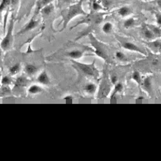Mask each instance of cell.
<instances>
[{
  "instance_id": "6da1fadb",
  "label": "cell",
  "mask_w": 161,
  "mask_h": 161,
  "mask_svg": "<svg viewBox=\"0 0 161 161\" xmlns=\"http://www.w3.org/2000/svg\"><path fill=\"white\" fill-rule=\"evenodd\" d=\"M82 5H83V1L80 0L79 2H77L76 4L72 5L70 7H68V10L62 12V22L64 23V25H63V28L61 30V31L64 30L67 27L68 24L71 22V20L73 19L74 18H75L76 16H79V15L86 16L87 15V13L85 12L84 10H83Z\"/></svg>"
},
{
  "instance_id": "ffe728a7",
  "label": "cell",
  "mask_w": 161,
  "mask_h": 161,
  "mask_svg": "<svg viewBox=\"0 0 161 161\" xmlns=\"http://www.w3.org/2000/svg\"><path fill=\"white\" fill-rule=\"evenodd\" d=\"M11 0H2L0 2V12H2L5 10H8L10 7Z\"/></svg>"
},
{
  "instance_id": "d6986e66",
  "label": "cell",
  "mask_w": 161,
  "mask_h": 161,
  "mask_svg": "<svg viewBox=\"0 0 161 161\" xmlns=\"http://www.w3.org/2000/svg\"><path fill=\"white\" fill-rule=\"evenodd\" d=\"M131 77H132V79H133V81H135L137 84L141 85V83H142V77H141V73H140L138 71H134Z\"/></svg>"
},
{
  "instance_id": "f1b7e54d",
  "label": "cell",
  "mask_w": 161,
  "mask_h": 161,
  "mask_svg": "<svg viewBox=\"0 0 161 161\" xmlns=\"http://www.w3.org/2000/svg\"><path fill=\"white\" fill-rule=\"evenodd\" d=\"M19 0H11V3H10V7L12 9H14L18 5Z\"/></svg>"
},
{
  "instance_id": "d6a6232c",
  "label": "cell",
  "mask_w": 161,
  "mask_h": 161,
  "mask_svg": "<svg viewBox=\"0 0 161 161\" xmlns=\"http://www.w3.org/2000/svg\"><path fill=\"white\" fill-rule=\"evenodd\" d=\"M2 48H1V47H0V58L2 57Z\"/></svg>"
},
{
  "instance_id": "e0dca14e",
  "label": "cell",
  "mask_w": 161,
  "mask_h": 161,
  "mask_svg": "<svg viewBox=\"0 0 161 161\" xmlns=\"http://www.w3.org/2000/svg\"><path fill=\"white\" fill-rule=\"evenodd\" d=\"M24 71L26 74L32 75H34L37 72V68L35 65H32V64H28L25 67Z\"/></svg>"
},
{
  "instance_id": "d4e9b609",
  "label": "cell",
  "mask_w": 161,
  "mask_h": 161,
  "mask_svg": "<svg viewBox=\"0 0 161 161\" xmlns=\"http://www.w3.org/2000/svg\"><path fill=\"white\" fill-rule=\"evenodd\" d=\"M115 87H114V93H113V95H112V98L114 97V95L116 94V93H118V92H121V91H122L123 90V85L122 83H118L117 82L116 84L114 85Z\"/></svg>"
},
{
  "instance_id": "5bb4252c",
  "label": "cell",
  "mask_w": 161,
  "mask_h": 161,
  "mask_svg": "<svg viewBox=\"0 0 161 161\" xmlns=\"http://www.w3.org/2000/svg\"><path fill=\"white\" fill-rule=\"evenodd\" d=\"M114 30V26L113 24L110 22H105L104 24L102 26V30L104 33H106L107 35H109L110 33H112Z\"/></svg>"
},
{
  "instance_id": "4dcf8cb0",
  "label": "cell",
  "mask_w": 161,
  "mask_h": 161,
  "mask_svg": "<svg viewBox=\"0 0 161 161\" xmlns=\"http://www.w3.org/2000/svg\"><path fill=\"white\" fill-rule=\"evenodd\" d=\"M63 99H65L66 101H72L73 100V96L72 95H66L63 98Z\"/></svg>"
},
{
  "instance_id": "277c9868",
  "label": "cell",
  "mask_w": 161,
  "mask_h": 161,
  "mask_svg": "<svg viewBox=\"0 0 161 161\" xmlns=\"http://www.w3.org/2000/svg\"><path fill=\"white\" fill-rule=\"evenodd\" d=\"M90 39H91V43L92 44V46L95 48V54L100 58L103 59L104 61L109 62V56H108V51H107V46L98 41L91 33H90Z\"/></svg>"
},
{
  "instance_id": "7a4b0ae2",
  "label": "cell",
  "mask_w": 161,
  "mask_h": 161,
  "mask_svg": "<svg viewBox=\"0 0 161 161\" xmlns=\"http://www.w3.org/2000/svg\"><path fill=\"white\" fill-rule=\"evenodd\" d=\"M71 61H72V63L75 66L78 68L79 70L81 71L84 74L95 79L97 77H99V72L96 68V67H95V61L92 64H83V63L77 62V61H74V60H71Z\"/></svg>"
},
{
  "instance_id": "7402d4cb",
  "label": "cell",
  "mask_w": 161,
  "mask_h": 161,
  "mask_svg": "<svg viewBox=\"0 0 161 161\" xmlns=\"http://www.w3.org/2000/svg\"><path fill=\"white\" fill-rule=\"evenodd\" d=\"M135 22H136V20L134 19V18H127L126 20L124 22L123 26H124V27H125V29H129V28H131V27H133V26L135 25Z\"/></svg>"
},
{
  "instance_id": "83f0119b",
  "label": "cell",
  "mask_w": 161,
  "mask_h": 161,
  "mask_svg": "<svg viewBox=\"0 0 161 161\" xmlns=\"http://www.w3.org/2000/svg\"><path fill=\"white\" fill-rule=\"evenodd\" d=\"M110 81L111 83H112V84H116V83L118 82V78H117V75H112L110 76Z\"/></svg>"
},
{
  "instance_id": "44dd1931",
  "label": "cell",
  "mask_w": 161,
  "mask_h": 161,
  "mask_svg": "<svg viewBox=\"0 0 161 161\" xmlns=\"http://www.w3.org/2000/svg\"><path fill=\"white\" fill-rule=\"evenodd\" d=\"M115 57L119 61H122V62H125V61H129L128 58H127L126 55L123 52H121V51H117V52H115Z\"/></svg>"
},
{
  "instance_id": "ac0fdd59",
  "label": "cell",
  "mask_w": 161,
  "mask_h": 161,
  "mask_svg": "<svg viewBox=\"0 0 161 161\" xmlns=\"http://www.w3.org/2000/svg\"><path fill=\"white\" fill-rule=\"evenodd\" d=\"M146 44L149 45L150 48H152L154 51H157L158 52H159V50H160V40H153V41H150L149 42H145Z\"/></svg>"
},
{
  "instance_id": "9c48e42d",
  "label": "cell",
  "mask_w": 161,
  "mask_h": 161,
  "mask_svg": "<svg viewBox=\"0 0 161 161\" xmlns=\"http://www.w3.org/2000/svg\"><path fill=\"white\" fill-rule=\"evenodd\" d=\"M54 9H55L54 5H53L52 2H51L49 4L44 6V7L40 10V12L42 14L43 16H49V15H51V14H52Z\"/></svg>"
},
{
  "instance_id": "4fadbf2b",
  "label": "cell",
  "mask_w": 161,
  "mask_h": 161,
  "mask_svg": "<svg viewBox=\"0 0 161 161\" xmlns=\"http://www.w3.org/2000/svg\"><path fill=\"white\" fill-rule=\"evenodd\" d=\"M43 91V88L37 84L31 85L28 89V93L30 95H37Z\"/></svg>"
},
{
  "instance_id": "603a6c76",
  "label": "cell",
  "mask_w": 161,
  "mask_h": 161,
  "mask_svg": "<svg viewBox=\"0 0 161 161\" xmlns=\"http://www.w3.org/2000/svg\"><path fill=\"white\" fill-rule=\"evenodd\" d=\"M21 70V65L19 63L15 64L14 65H13L12 67H10L9 71H10V75H16L17 73H18Z\"/></svg>"
},
{
  "instance_id": "8992f818",
  "label": "cell",
  "mask_w": 161,
  "mask_h": 161,
  "mask_svg": "<svg viewBox=\"0 0 161 161\" xmlns=\"http://www.w3.org/2000/svg\"><path fill=\"white\" fill-rule=\"evenodd\" d=\"M86 50H92V48H89V49H86ZM86 50L77 49V48H75V49H72V50H70L68 51V52H65V56L67 57H68L71 60L75 61V60H79V59H80L81 57H83Z\"/></svg>"
},
{
  "instance_id": "836d02e7",
  "label": "cell",
  "mask_w": 161,
  "mask_h": 161,
  "mask_svg": "<svg viewBox=\"0 0 161 161\" xmlns=\"http://www.w3.org/2000/svg\"><path fill=\"white\" fill-rule=\"evenodd\" d=\"M1 77H2V75H1V73H0V79H1Z\"/></svg>"
},
{
  "instance_id": "2e32d148",
  "label": "cell",
  "mask_w": 161,
  "mask_h": 161,
  "mask_svg": "<svg viewBox=\"0 0 161 161\" xmlns=\"http://www.w3.org/2000/svg\"><path fill=\"white\" fill-rule=\"evenodd\" d=\"M53 0H38L37 2V6H36V14L40 12V10L44 7V6L49 4L51 2H52Z\"/></svg>"
},
{
  "instance_id": "f546056e",
  "label": "cell",
  "mask_w": 161,
  "mask_h": 161,
  "mask_svg": "<svg viewBox=\"0 0 161 161\" xmlns=\"http://www.w3.org/2000/svg\"><path fill=\"white\" fill-rule=\"evenodd\" d=\"M156 16L157 25H158V26H160V25H161V15L159 14H157Z\"/></svg>"
},
{
  "instance_id": "5b68a950",
  "label": "cell",
  "mask_w": 161,
  "mask_h": 161,
  "mask_svg": "<svg viewBox=\"0 0 161 161\" xmlns=\"http://www.w3.org/2000/svg\"><path fill=\"white\" fill-rule=\"evenodd\" d=\"M116 38L118 40L120 44H121V46L125 48V49H126V50L131 51V52H138V53H141V54H145V52L140 47L137 46V44H134V43L131 42V41H126L125 39H123L122 37L119 36H116Z\"/></svg>"
},
{
  "instance_id": "cb8c5ba5",
  "label": "cell",
  "mask_w": 161,
  "mask_h": 161,
  "mask_svg": "<svg viewBox=\"0 0 161 161\" xmlns=\"http://www.w3.org/2000/svg\"><path fill=\"white\" fill-rule=\"evenodd\" d=\"M1 83L3 86H9L12 83V79L9 75H4L1 77Z\"/></svg>"
},
{
  "instance_id": "484cf974",
  "label": "cell",
  "mask_w": 161,
  "mask_h": 161,
  "mask_svg": "<svg viewBox=\"0 0 161 161\" xmlns=\"http://www.w3.org/2000/svg\"><path fill=\"white\" fill-rule=\"evenodd\" d=\"M102 8H103V6H101L100 2H99L98 1H96V0H93L92 1V9L93 10H95V11H97V10H101Z\"/></svg>"
},
{
  "instance_id": "30bf717a",
  "label": "cell",
  "mask_w": 161,
  "mask_h": 161,
  "mask_svg": "<svg viewBox=\"0 0 161 161\" xmlns=\"http://www.w3.org/2000/svg\"><path fill=\"white\" fill-rule=\"evenodd\" d=\"M143 34L145 38L149 40H152L155 38H156V34L154 33V32H153L152 30L151 27L149 26L144 30Z\"/></svg>"
},
{
  "instance_id": "4316f807",
  "label": "cell",
  "mask_w": 161,
  "mask_h": 161,
  "mask_svg": "<svg viewBox=\"0 0 161 161\" xmlns=\"http://www.w3.org/2000/svg\"><path fill=\"white\" fill-rule=\"evenodd\" d=\"M26 82H27V80L26 79V78H24V77H18V79H17L16 81V83L18 85H20V86H24L25 84L26 83Z\"/></svg>"
},
{
  "instance_id": "9a60e30c",
  "label": "cell",
  "mask_w": 161,
  "mask_h": 161,
  "mask_svg": "<svg viewBox=\"0 0 161 161\" xmlns=\"http://www.w3.org/2000/svg\"><path fill=\"white\" fill-rule=\"evenodd\" d=\"M84 91L87 93H88L89 95H94L97 91V86L96 84L93 83H89L86 84L84 87Z\"/></svg>"
},
{
  "instance_id": "8fae6325",
  "label": "cell",
  "mask_w": 161,
  "mask_h": 161,
  "mask_svg": "<svg viewBox=\"0 0 161 161\" xmlns=\"http://www.w3.org/2000/svg\"><path fill=\"white\" fill-rule=\"evenodd\" d=\"M117 14L121 17L125 18V17L129 16V15L132 14V8L129 6H123L117 10Z\"/></svg>"
},
{
  "instance_id": "52a82bcc",
  "label": "cell",
  "mask_w": 161,
  "mask_h": 161,
  "mask_svg": "<svg viewBox=\"0 0 161 161\" xmlns=\"http://www.w3.org/2000/svg\"><path fill=\"white\" fill-rule=\"evenodd\" d=\"M38 24H39V21L35 20L34 17H33V18H31L30 21L28 23H26V24L23 27H22V30H21L19 31L17 34H18V35L24 34V33H26L30 32V31L34 30L37 26H38Z\"/></svg>"
},
{
  "instance_id": "7c38bea8",
  "label": "cell",
  "mask_w": 161,
  "mask_h": 161,
  "mask_svg": "<svg viewBox=\"0 0 161 161\" xmlns=\"http://www.w3.org/2000/svg\"><path fill=\"white\" fill-rule=\"evenodd\" d=\"M141 84L143 86L144 89H145L148 92L152 94V86L151 77H146L145 79H142V83H141Z\"/></svg>"
},
{
  "instance_id": "1f68e13d",
  "label": "cell",
  "mask_w": 161,
  "mask_h": 161,
  "mask_svg": "<svg viewBox=\"0 0 161 161\" xmlns=\"http://www.w3.org/2000/svg\"><path fill=\"white\" fill-rule=\"evenodd\" d=\"M63 1L65 2H68V3H71V2H72L73 0H63Z\"/></svg>"
},
{
  "instance_id": "3957f363",
  "label": "cell",
  "mask_w": 161,
  "mask_h": 161,
  "mask_svg": "<svg viewBox=\"0 0 161 161\" xmlns=\"http://www.w3.org/2000/svg\"><path fill=\"white\" fill-rule=\"evenodd\" d=\"M14 22L13 19H11L10 22V24L7 28V31L5 35V37L2 38L0 43V47L2 48V50L7 51L11 48L12 47L13 42H14V34H13V31H14Z\"/></svg>"
},
{
  "instance_id": "ba28073f",
  "label": "cell",
  "mask_w": 161,
  "mask_h": 161,
  "mask_svg": "<svg viewBox=\"0 0 161 161\" xmlns=\"http://www.w3.org/2000/svg\"><path fill=\"white\" fill-rule=\"evenodd\" d=\"M37 80L40 84L42 85H48L50 83V79L48 75L45 72H42L38 75V76L37 78Z\"/></svg>"
}]
</instances>
